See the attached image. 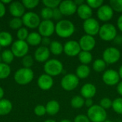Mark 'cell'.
<instances>
[{
    "label": "cell",
    "instance_id": "6da1fadb",
    "mask_svg": "<svg viewBox=\"0 0 122 122\" xmlns=\"http://www.w3.org/2000/svg\"><path fill=\"white\" fill-rule=\"evenodd\" d=\"M55 32L61 38H69L75 32V26L68 19H61L55 25Z\"/></svg>",
    "mask_w": 122,
    "mask_h": 122
},
{
    "label": "cell",
    "instance_id": "7a4b0ae2",
    "mask_svg": "<svg viewBox=\"0 0 122 122\" xmlns=\"http://www.w3.org/2000/svg\"><path fill=\"white\" fill-rule=\"evenodd\" d=\"M86 116L91 122H104L107 120V113L105 109L98 104H94L87 110Z\"/></svg>",
    "mask_w": 122,
    "mask_h": 122
},
{
    "label": "cell",
    "instance_id": "3957f363",
    "mask_svg": "<svg viewBox=\"0 0 122 122\" xmlns=\"http://www.w3.org/2000/svg\"><path fill=\"white\" fill-rule=\"evenodd\" d=\"M44 70L46 74L51 77L56 76L63 72L64 66L59 60L52 59L45 62L44 65Z\"/></svg>",
    "mask_w": 122,
    "mask_h": 122
},
{
    "label": "cell",
    "instance_id": "277c9868",
    "mask_svg": "<svg viewBox=\"0 0 122 122\" xmlns=\"http://www.w3.org/2000/svg\"><path fill=\"white\" fill-rule=\"evenodd\" d=\"M99 35L103 41H114L117 36V30L114 24L105 23L101 26Z\"/></svg>",
    "mask_w": 122,
    "mask_h": 122
},
{
    "label": "cell",
    "instance_id": "5b68a950",
    "mask_svg": "<svg viewBox=\"0 0 122 122\" xmlns=\"http://www.w3.org/2000/svg\"><path fill=\"white\" fill-rule=\"evenodd\" d=\"M14 79L17 84L20 85H26L33 80L34 72L31 69L21 68L15 72Z\"/></svg>",
    "mask_w": 122,
    "mask_h": 122
},
{
    "label": "cell",
    "instance_id": "8992f818",
    "mask_svg": "<svg viewBox=\"0 0 122 122\" xmlns=\"http://www.w3.org/2000/svg\"><path fill=\"white\" fill-rule=\"evenodd\" d=\"M121 58V51L116 47H108L102 54V59L107 64H114Z\"/></svg>",
    "mask_w": 122,
    "mask_h": 122
},
{
    "label": "cell",
    "instance_id": "52a82bcc",
    "mask_svg": "<svg viewBox=\"0 0 122 122\" xmlns=\"http://www.w3.org/2000/svg\"><path fill=\"white\" fill-rule=\"evenodd\" d=\"M79 84V79L74 74H67L61 80V86L67 92L74 90Z\"/></svg>",
    "mask_w": 122,
    "mask_h": 122
},
{
    "label": "cell",
    "instance_id": "ba28073f",
    "mask_svg": "<svg viewBox=\"0 0 122 122\" xmlns=\"http://www.w3.org/2000/svg\"><path fill=\"white\" fill-rule=\"evenodd\" d=\"M100 24L98 20L92 17L89 19L84 21L83 23V29L86 34L94 36L99 34L100 29Z\"/></svg>",
    "mask_w": 122,
    "mask_h": 122
},
{
    "label": "cell",
    "instance_id": "9c48e42d",
    "mask_svg": "<svg viewBox=\"0 0 122 122\" xmlns=\"http://www.w3.org/2000/svg\"><path fill=\"white\" fill-rule=\"evenodd\" d=\"M11 51L14 54V56L18 58L24 57L27 55L29 51V44L26 41L17 40L12 44Z\"/></svg>",
    "mask_w": 122,
    "mask_h": 122
},
{
    "label": "cell",
    "instance_id": "30bf717a",
    "mask_svg": "<svg viewBox=\"0 0 122 122\" xmlns=\"http://www.w3.org/2000/svg\"><path fill=\"white\" fill-rule=\"evenodd\" d=\"M22 22L26 27L29 29H35L39 27L41 19L39 16L34 12H26L22 16Z\"/></svg>",
    "mask_w": 122,
    "mask_h": 122
},
{
    "label": "cell",
    "instance_id": "8fae6325",
    "mask_svg": "<svg viewBox=\"0 0 122 122\" xmlns=\"http://www.w3.org/2000/svg\"><path fill=\"white\" fill-rule=\"evenodd\" d=\"M103 82L108 86H115L120 82L119 72L114 69H107L102 74Z\"/></svg>",
    "mask_w": 122,
    "mask_h": 122
},
{
    "label": "cell",
    "instance_id": "7c38bea8",
    "mask_svg": "<svg viewBox=\"0 0 122 122\" xmlns=\"http://www.w3.org/2000/svg\"><path fill=\"white\" fill-rule=\"evenodd\" d=\"M39 34L43 37H49L55 32V24L51 20H43L39 27Z\"/></svg>",
    "mask_w": 122,
    "mask_h": 122
},
{
    "label": "cell",
    "instance_id": "4fadbf2b",
    "mask_svg": "<svg viewBox=\"0 0 122 122\" xmlns=\"http://www.w3.org/2000/svg\"><path fill=\"white\" fill-rule=\"evenodd\" d=\"M81 51L79 41L75 40H69L64 44V52L70 57H74L79 55Z\"/></svg>",
    "mask_w": 122,
    "mask_h": 122
},
{
    "label": "cell",
    "instance_id": "5bb4252c",
    "mask_svg": "<svg viewBox=\"0 0 122 122\" xmlns=\"http://www.w3.org/2000/svg\"><path fill=\"white\" fill-rule=\"evenodd\" d=\"M77 6L74 1L72 0H64L61 1L59 9L63 16H71L76 13Z\"/></svg>",
    "mask_w": 122,
    "mask_h": 122
},
{
    "label": "cell",
    "instance_id": "9a60e30c",
    "mask_svg": "<svg viewBox=\"0 0 122 122\" xmlns=\"http://www.w3.org/2000/svg\"><path fill=\"white\" fill-rule=\"evenodd\" d=\"M114 13V11L109 4H103L99 9H97V16L100 21L107 22L113 18Z\"/></svg>",
    "mask_w": 122,
    "mask_h": 122
},
{
    "label": "cell",
    "instance_id": "2e32d148",
    "mask_svg": "<svg viewBox=\"0 0 122 122\" xmlns=\"http://www.w3.org/2000/svg\"><path fill=\"white\" fill-rule=\"evenodd\" d=\"M79 44L81 51L90 52L95 48L97 43L94 36L84 34L79 39Z\"/></svg>",
    "mask_w": 122,
    "mask_h": 122
},
{
    "label": "cell",
    "instance_id": "e0dca14e",
    "mask_svg": "<svg viewBox=\"0 0 122 122\" xmlns=\"http://www.w3.org/2000/svg\"><path fill=\"white\" fill-rule=\"evenodd\" d=\"M81 96L84 99H92L97 94V87L92 83L84 84L80 90Z\"/></svg>",
    "mask_w": 122,
    "mask_h": 122
},
{
    "label": "cell",
    "instance_id": "ac0fdd59",
    "mask_svg": "<svg viewBox=\"0 0 122 122\" xmlns=\"http://www.w3.org/2000/svg\"><path fill=\"white\" fill-rule=\"evenodd\" d=\"M37 84L41 89L47 91L49 90L53 86L54 80L51 76L46 74H44L39 77L37 80Z\"/></svg>",
    "mask_w": 122,
    "mask_h": 122
},
{
    "label": "cell",
    "instance_id": "d6986e66",
    "mask_svg": "<svg viewBox=\"0 0 122 122\" xmlns=\"http://www.w3.org/2000/svg\"><path fill=\"white\" fill-rule=\"evenodd\" d=\"M9 12L14 16L16 18H20L23 16L25 14V7L22 3L19 1H13L9 5Z\"/></svg>",
    "mask_w": 122,
    "mask_h": 122
},
{
    "label": "cell",
    "instance_id": "ffe728a7",
    "mask_svg": "<svg viewBox=\"0 0 122 122\" xmlns=\"http://www.w3.org/2000/svg\"><path fill=\"white\" fill-rule=\"evenodd\" d=\"M50 53L48 47L41 46L36 49L34 52V58L39 62H46L49 58Z\"/></svg>",
    "mask_w": 122,
    "mask_h": 122
},
{
    "label": "cell",
    "instance_id": "44dd1931",
    "mask_svg": "<svg viewBox=\"0 0 122 122\" xmlns=\"http://www.w3.org/2000/svg\"><path fill=\"white\" fill-rule=\"evenodd\" d=\"M76 14L81 19L85 21L92 17L93 11L92 9L86 3H84L77 7Z\"/></svg>",
    "mask_w": 122,
    "mask_h": 122
},
{
    "label": "cell",
    "instance_id": "7402d4cb",
    "mask_svg": "<svg viewBox=\"0 0 122 122\" xmlns=\"http://www.w3.org/2000/svg\"><path fill=\"white\" fill-rule=\"evenodd\" d=\"M45 107L46 114H48L50 116H54L57 114L60 110L59 103L56 100H51L48 102Z\"/></svg>",
    "mask_w": 122,
    "mask_h": 122
},
{
    "label": "cell",
    "instance_id": "603a6c76",
    "mask_svg": "<svg viewBox=\"0 0 122 122\" xmlns=\"http://www.w3.org/2000/svg\"><path fill=\"white\" fill-rule=\"evenodd\" d=\"M91 73V69L88 65L80 64L76 69V75L79 79H86Z\"/></svg>",
    "mask_w": 122,
    "mask_h": 122
},
{
    "label": "cell",
    "instance_id": "cb8c5ba5",
    "mask_svg": "<svg viewBox=\"0 0 122 122\" xmlns=\"http://www.w3.org/2000/svg\"><path fill=\"white\" fill-rule=\"evenodd\" d=\"M12 109L11 102L6 99L0 100V116H4L9 114Z\"/></svg>",
    "mask_w": 122,
    "mask_h": 122
},
{
    "label": "cell",
    "instance_id": "d4e9b609",
    "mask_svg": "<svg viewBox=\"0 0 122 122\" xmlns=\"http://www.w3.org/2000/svg\"><path fill=\"white\" fill-rule=\"evenodd\" d=\"M42 37L38 32H31L29 34V36L26 39V42L29 45L31 46H38L41 43Z\"/></svg>",
    "mask_w": 122,
    "mask_h": 122
},
{
    "label": "cell",
    "instance_id": "484cf974",
    "mask_svg": "<svg viewBox=\"0 0 122 122\" xmlns=\"http://www.w3.org/2000/svg\"><path fill=\"white\" fill-rule=\"evenodd\" d=\"M49 51L54 55L58 56L64 52V45L58 41H53L49 45Z\"/></svg>",
    "mask_w": 122,
    "mask_h": 122
},
{
    "label": "cell",
    "instance_id": "4316f807",
    "mask_svg": "<svg viewBox=\"0 0 122 122\" xmlns=\"http://www.w3.org/2000/svg\"><path fill=\"white\" fill-rule=\"evenodd\" d=\"M12 36L10 33L7 31L0 32V45L2 47H6L11 45L12 43Z\"/></svg>",
    "mask_w": 122,
    "mask_h": 122
},
{
    "label": "cell",
    "instance_id": "83f0119b",
    "mask_svg": "<svg viewBox=\"0 0 122 122\" xmlns=\"http://www.w3.org/2000/svg\"><path fill=\"white\" fill-rule=\"evenodd\" d=\"M79 61H80L81 64L88 65L90 64L93 60V56L91 52L89 51H81L78 55Z\"/></svg>",
    "mask_w": 122,
    "mask_h": 122
},
{
    "label": "cell",
    "instance_id": "f1b7e54d",
    "mask_svg": "<svg viewBox=\"0 0 122 122\" xmlns=\"http://www.w3.org/2000/svg\"><path fill=\"white\" fill-rule=\"evenodd\" d=\"M85 99L80 95L74 96L71 100V106L74 109H81L84 106Z\"/></svg>",
    "mask_w": 122,
    "mask_h": 122
},
{
    "label": "cell",
    "instance_id": "f546056e",
    "mask_svg": "<svg viewBox=\"0 0 122 122\" xmlns=\"http://www.w3.org/2000/svg\"><path fill=\"white\" fill-rule=\"evenodd\" d=\"M92 67L93 69L97 72L105 71L107 68V63L102 59H97L94 61Z\"/></svg>",
    "mask_w": 122,
    "mask_h": 122
},
{
    "label": "cell",
    "instance_id": "4dcf8cb0",
    "mask_svg": "<svg viewBox=\"0 0 122 122\" xmlns=\"http://www.w3.org/2000/svg\"><path fill=\"white\" fill-rule=\"evenodd\" d=\"M1 58L4 64H9L13 61V60L14 59V55L11 50L6 49V50H4V51H2Z\"/></svg>",
    "mask_w": 122,
    "mask_h": 122
},
{
    "label": "cell",
    "instance_id": "1f68e13d",
    "mask_svg": "<svg viewBox=\"0 0 122 122\" xmlns=\"http://www.w3.org/2000/svg\"><path fill=\"white\" fill-rule=\"evenodd\" d=\"M11 74V68L9 64L0 63V79L7 78Z\"/></svg>",
    "mask_w": 122,
    "mask_h": 122
},
{
    "label": "cell",
    "instance_id": "d6a6232c",
    "mask_svg": "<svg viewBox=\"0 0 122 122\" xmlns=\"http://www.w3.org/2000/svg\"><path fill=\"white\" fill-rule=\"evenodd\" d=\"M114 112L122 115V97L115 99L112 102V107Z\"/></svg>",
    "mask_w": 122,
    "mask_h": 122
},
{
    "label": "cell",
    "instance_id": "836d02e7",
    "mask_svg": "<svg viewBox=\"0 0 122 122\" xmlns=\"http://www.w3.org/2000/svg\"><path fill=\"white\" fill-rule=\"evenodd\" d=\"M23 24L22 22V19L21 18H16V17H14L13 19H11L9 21V26L11 27V29L16 30V29H19L21 28Z\"/></svg>",
    "mask_w": 122,
    "mask_h": 122
},
{
    "label": "cell",
    "instance_id": "e575fe53",
    "mask_svg": "<svg viewBox=\"0 0 122 122\" xmlns=\"http://www.w3.org/2000/svg\"><path fill=\"white\" fill-rule=\"evenodd\" d=\"M109 6L114 11L122 13V0H110Z\"/></svg>",
    "mask_w": 122,
    "mask_h": 122
},
{
    "label": "cell",
    "instance_id": "d590c367",
    "mask_svg": "<svg viewBox=\"0 0 122 122\" xmlns=\"http://www.w3.org/2000/svg\"><path fill=\"white\" fill-rule=\"evenodd\" d=\"M43 4L45 6V7L54 9L56 8H58L61 1L60 0H43Z\"/></svg>",
    "mask_w": 122,
    "mask_h": 122
},
{
    "label": "cell",
    "instance_id": "8d00e7d4",
    "mask_svg": "<svg viewBox=\"0 0 122 122\" xmlns=\"http://www.w3.org/2000/svg\"><path fill=\"white\" fill-rule=\"evenodd\" d=\"M41 16L44 19V20H51L53 17V9L44 7L41 9Z\"/></svg>",
    "mask_w": 122,
    "mask_h": 122
},
{
    "label": "cell",
    "instance_id": "74e56055",
    "mask_svg": "<svg viewBox=\"0 0 122 122\" xmlns=\"http://www.w3.org/2000/svg\"><path fill=\"white\" fill-rule=\"evenodd\" d=\"M21 64L24 66V68L30 69V67H31L34 64L33 57L31 55H26L22 58Z\"/></svg>",
    "mask_w": 122,
    "mask_h": 122
},
{
    "label": "cell",
    "instance_id": "f35d334b",
    "mask_svg": "<svg viewBox=\"0 0 122 122\" xmlns=\"http://www.w3.org/2000/svg\"><path fill=\"white\" fill-rule=\"evenodd\" d=\"M112 102H113V101L111 100L109 98L104 97L101 99L99 105L101 107H102L104 109L107 110V109H109L111 107H112Z\"/></svg>",
    "mask_w": 122,
    "mask_h": 122
},
{
    "label": "cell",
    "instance_id": "ab89813d",
    "mask_svg": "<svg viewBox=\"0 0 122 122\" xmlns=\"http://www.w3.org/2000/svg\"><path fill=\"white\" fill-rule=\"evenodd\" d=\"M28 36H29V31L26 28L21 27L17 31V38L19 39V40L25 41L26 40Z\"/></svg>",
    "mask_w": 122,
    "mask_h": 122
},
{
    "label": "cell",
    "instance_id": "60d3db41",
    "mask_svg": "<svg viewBox=\"0 0 122 122\" xmlns=\"http://www.w3.org/2000/svg\"><path fill=\"white\" fill-rule=\"evenodd\" d=\"M21 3L25 8L31 9L38 6V4H39V0H23Z\"/></svg>",
    "mask_w": 122,
    "mask_h": 122
},
{
    "label": "cell",
    "instance_id": "b9f144b4",
    "mask_svg": "<svg viewBox=\"0 0 122 122\" xmlns=\"http://www.w3.org/2000/svg\"><path fill=\"white\" fill-rule=\"evenodd\" d=\"M86 3L93 9H99L103 4V0H87Z\"/></svg>",
    "mask_w": 122,
    "mask_h": 122
},
{
    "label": "cell",
    "instance_id": "7bdbcfd3",
    "mask_svg": "<svg viewBox=\"0 0 122 122\" xmlns=\"http://www.w3.org/2000/svg\"><path fill=\"white\" fill-rule=\"evenodd\" d=\"M34 114L38 117H42L45 114H46V107L43 105H37L34 108Z\"/></svg>",
    "mask_w": 122,
    "mask_h": 122
},
{
    "label": "cell",
    "instance_id": "ee69618b",
    "mask_svg": "<svg viewBox=\"0 0 122 122\" xmlns=\"http://www.w3.org/2000/svg\"><path fill=\"white\" fill-rule=\"evenodd\" d=\"M74 122H91L88 117L85 114H79L75 117Z\"/></svg>",
    "mask_w": 122,
    "mask_h": 122
},
{
    "label": "cell",
    "instance_id": "f6af8a7d",
    "mask_svg": "<svg viewBox=\"0 0 122 122\" xmlns=\"http://www.w3.org/2000/svg\"><path fill=\"white\" fill-rule=\"evenodd\" d=\"M62 16H63V14L60 11L59 7L53 9V17H52V19H54V20H56V21H61Z\"/></svg>",
    "mask_w": 122,
    "mask_h": 122
},
{
    "label": "cell",
    "instance_id": "bcb514c9",
    "mask_svg": "<svg viewBox=\"0 0 122 122\" xmlns=\"http://www.w3.org/2000/svg\"><path fill=\"white\" fill-rule=\"evenodd\" d=\"M51 42V41L49 37H43L41 39V44L44 46H46V47H48V46H49Z\"/></svg>",
    "mask_w": 122,
    "mask_h": 122
},
{
    "label": "cell",
    "instance_id": "7dc6e473",
    "mask_svg": "<svg viewBox=\"0 0 122 122\" xmlns=\"http://www.w3.org/2000/svg\"><path fill=\"white\" fill-rule=\"evenodd\" d=\"M6 13V8H5V5L0 1V18L3 17L5 15Z\"/></svg>",
    "mask_w": 122,
    "mask_h": 122
},
{
    "label": "cell",
    "instance_id": "c3c4849f",
    "mask_svg": "<svg viewBox=\"0 0 122 122\" xmlns=\"http://www.w3.org/2000/svg\"><path fill=\"white\" fill-rule=\"evenodd\" d=\"M84 105L88 107V108H90L92 107L94 104H93V100L92 99H85V103H84Z\"/></svg>",
    "mask_w": 122,
    "mask_h": 122
},
{
    "label": "cell",
    "instance_id": "681fc988",
    "mask_svg": "<svg viewBox=\"0 0 122 122\" xmlns=\"http://www.w3.org/2000/svg\"><path fill=\"white\" fill-rule=\"evenodd\" d=\"M117 27L122 32V14L119 16L117 19Z\"/></svg>",
    "mask_w": 122,
    "mask_h": 122
},
{
    "label": "cell",
    "instance_id": "f907efd6",
    "mask_svg": "<svg viewBox=\"0 0 122 122\" xmlns=\"http://www.w3.org/2000/svg\"><path fill=\"white\" fill-rule=\"evenodd\" d=\"M117 91L118 92V94L122 96V81H120L118 84H117Z\"/></svg>",
    "mask_w": 122,
    "mask_h": 122
},
{
    "label": "cell",
    "instance_id": "816d5d0a",
    "mask_svg": "<svg viewBox=\"0 0 122 122\" xmlns=\"http://www.w3.org/2000/svg\"><path fill=\"white\" fill-rule=\"evenodd\" d=\"M74 2H75L76 5L77 6H80V5L83 4L84 3V1L83 0H75V1H74Z\"/></svg>",
    "mask_w": 122,
    "mask_h": 122
},
{
    "label": "cell",
    "instance_id": "f5cc1de1",
    "mask_svg": "<svg viewBox=\"0 0 122 122\" xmlns=\"http://www.w3.org/2000/svg\"><path fill=\"white\" fill-rule=\"evenodd\" d=\"M4 89L0 86V100L3 99L4 97Z\"/></svg>",
    "mask_w": 122,
    "mask_h": 122
},
{
    "label": "cell",
    "instance_id": "db71d44e",
    "mask_svg": "<svg viewBox=\"0 0 122 122\" xmlns=\"http://www.w3.org/2000/svg\"><path fill=\"white\" fill-rule=\"evenodd\" d=\"M119 76H120V79H122V65L119 67Z\"/></svg>",
    "mask_w": 122,
    "mask_h": 122
},
{
    "label": "cell",
    "instance_id": "11a10c76",
    "mask_svg": "<svg viewBox=\"0 0 122 122\" xmlns=\"http://www.w3.org/2000/svg\"><path fill=\"white\" fill-rule=\"evenodd\" d=\"M1 2L4 4H11V0H3V1H1Z\"/></svg>",
    "mask_w": 122,
    "mask_h": 122
},
{
    "label": "cell",
    "instance_id": "9f6ffc18",
    "mask_svg": "<svg viewBox=\"0 0 122 122\" xmlns=\"http://www.w3.org/2000/svg\"><path fill=\"white\" fill-rule=\"evenodd\" d=\"M60 122H71L70 120H69V119H62L61 121Z\"/></svg>",
    "mask_w": 122,
    "mask_h": 122
},
{
    "label": "cell",
    "instance_id": "6f0895ef",
    "mask_svg": "<svg viewBox=\"0 0 122 122\" xmlns=\"http://www.w3.org/2000/svg\"><path fill=\"white\" fill-rule=\"evenodd\" d=\"M44 122H56V121L53 120V119H48V120H46Z\"/></svg>",
    "mask_w": 122,
    "mask_h": 122
},
{
    "label": "cell",
    "instance_id": "680465c9",
    "mask_svg": "<svg viewBox=\"0 0 122 122\" xmlns=\"http://www.w3.org/2000/svg\"><path fill=\"white\" fill-rule=\"evenodd\" d=\"M104 122H112V121H111V120H109V119H107V120H105Z\"/></svg>",
    "mask_w": 122,
    "mask_h": 122
},
{
    "label": "cell",
    "instance_id": "91938a15",
    "mask_svg": "<svg viewBox=\"0 0 122 122\" xmlns=\"http://www.w3.org/2000/svg\"><path fill=\"white\" fill-rule=\"evenodd\" d=\"M1 47H2V46H1L0 45V51H1Z\"/></svg>",
    "mask_w": 122,
    "mask_h": 122
},
{
    "label": "cell",
    "instance_id": "94428289",
    "mask_svg": "<svg viewBox=\"0 0 122 122\" xmlns=\"http://www.w3.org/2000/svg\"><path fill=\"white\" fill-rule=\"evenodd\" d=\"M1 55H0V63H1Z\"/></svg>",
    "mask_w": 122,
    "mask_h": 122
}]
</instances>
